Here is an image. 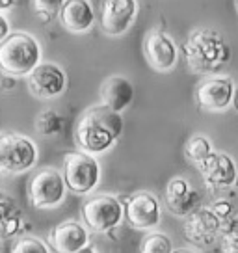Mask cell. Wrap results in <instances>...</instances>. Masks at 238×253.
Wrapping results in <instances>:
<instances>
[{
	"label": "cell",
	"instance_id": "29",
	"mask_svg": "<svg viewBox=\"0 0 238 253\" xmlns=\"http://www.w3.org/2000/svg\"><path fill=\"white\" fill-rule=\"evenodd\" d=\"M233 106L238 110V86H235V95H233Z\"/></svg>",
	"mask_w": 238,
	"mask_h": 253
},
{
	"label": "cell",
	"instance_id": "8",
	"mask_svg": "<svg viewBox=\"0 0 238 253\" xmlns=\"http://www.w3.org/2000/svg\"><path fill=\"white\" fill-rule=\"evenodd\" d=\"M26 86L36 99H54L65 91L67 75L58 63L40 62L26 75Z\"/></svg>",
	"mask_w": 238,
	"mask_h": 253
},
{
	"label": "cell",
	"instance_id": "4",
	"mask_svg": "<svg viewBox=\"0 0 238 253\" xmlns=\"http://www.w3.org/2000/svg\"><path fill=\"white\" fill-rule=\"evenodd\" d=\"M40 158V149L30 136L0 132V175L30 171Z\"/></svg>",
	"mask_w": 238,
	"mask_h": 253
},
{
	"label": "cell",
	"instance_id": "11",
	"mask_svg": "<svg viewBox=\"0 0 238 253\" xmlns=\"http://www.w3.org/2000/svg\"><path fill=\"white\" fill-rule=\"evenodd\" d=\"M203 175L205 186L210 190H225L237 184L238 168L235 160L227 153H216L212 151L206 158H203L196 166Z\"/></svg>",
	"mask_w": 238,
	"mask_h": 253
},
{
	"label": "cell",
	"instance_id": "22",
	"mask_svg": "<svg viewBox=\"0 0 238 253\" xmlns=\"http://www.w3.org/2000/svg\"><path fill=\"white\" fill-rule=\"evenodd\" d=\"M140 250L143 253H169L173 252V244L166 233H149L143 238Z\"/></svg>",
	"mask_w": 238,
	"mask_h": 253
},
{
	"label": "cell",
	"instance_id": "13",
	"mask_svg": "<svg viewBox=\"0 0 238 253\" xmlns=\"http://www.w3.org/2000/svg\"><path fill=\"white\" fill-rule=\"evenodd\" d=\"M186 240L196 248H208L222 235V221L210 209H196L186 216L184 223Z\"/></svg>",
	"mask_w": 238,
	"mask_h": 253
},
{
	"label": "cell",
	"instance_id": "16",
	"mask_svg": "<svg viewBox=\"0 0 238 253\" xmlns=\"http://www.w3.org/2000/svg\"><path fill=\"white\" fill-rule=\"evenodd\" d=\"M164 201H166L167 211L179 218H186L190 212L201 205V194L198 190L190 186V182L184 177H173L167 182L166 194H164Z\"/></svg>",
	"mask_w": 238,
	"mask_h": 253
},
{
	"label": "cell",
	"instance_id": "5",
	"mask_svg": "<svg viewBox=\"0 0 238 253\" xmlns=\"http://www.w3.org/2000/svg\"><path fill=\"white\" fill-rule=\"evenodd\" d=\"M64 181L73 194L86 196L101 182V164L95 155L86 151H71L64 157Z\"/></svg>",
	"mask_w": 238,
	"mask_h": 253
},
{
	"label": "cell",
	"instance_id": "25",
	"mask_svg": "<svg viewBox=\"0 0 238 253\" xmlns=\"http://www.w3.org/2000/svg\"><path fill=\"white\" fill-rule=\"evenodd\" d=\"M222 250L227 253H237L238 252V225H235L233 229L223 233V242Z\"/></svg>",
	"mask_w": 238,
	"mask_h": 253
},
{
	"label": "cell",
	"instance_id": "21",
	"mask_svg": "<svg viewBox=\"0 0 238 253\" xmlns=\"http://www.w3.org/2000/svg\"><path fill=\"white\" fill-rule=\"evenodd\" d=\"M212 151H214L212 149V143H210V140L205 138V136H194V138H190V140L186 142V145H184V155H186V158L190 160L192 164H196V166H198L203 158L208 157Z\"/></svg>",
	"mask_w": 238,
	"mask_h": 253
},
{
	"label": "cell",
	"instance_id": "15",
	"mask_svg": "<svg viewBox=\"0 0 238 253\" xmlns=\"http://www.w3.org/2000/svg\"><path fill=\"white\" fill-rule=\"evenodd\" d=\"M50 250L60 253H77L86 250L89 246V233L84 223L77 220H65L58 223L54 229L50 231L48 237Z\"/></svg>",
	"mask_w": 238,
	"mask_h": 253
},
{
	"label": "cell",
	"instance_id": "6",
	"mask_svg": "<svg viewBox=\"0 0 238 253\" xmlns=\"http://www.w3.org/2000/svg\"><path fill=\"white\" fill-rule=\"evenodd\" d=\"M82 221L87 229L112 235L123 221V201L112 194H97L82 205Z\"/></svg>",
	"mask_w": 238,
	"mask_h": 253
},
{
	"label": "cell",
	"instance_id": "7",
	"mask_svg": "<svg viewBox=\"0 0 238 253\" xmlns=\"http://www.w3.org/2000/svg\"><path fill=\"white\" fill-rule=\"evenodd\" d=\"M67 186L54 168H43L28 181V199L36 209H56L64 203Z\"/></svg>",
	"mask_w": 238,
	"mask_h": 253
},
{
	"label": "cell",
	"instance_id": "31",
	"mask_svg": "<svg viewBox=\"0 0 238 253\" xmlns=\"http://www.w3.org/2000/svg\"><path fill=\"white\" fill-rule=\"evenodd\" d=\"M237 184H238V177H237Z\"/></svg>",
	"mask_w": 238,
	"mask_h": 253
},
{
	"label": "cell",
	"instance_id": "28",
	"mask_svg": "<svg viewBox=\"0 0 238 253\" xmlns=\"http://www.w3.org/2000/svg\"><path fill=\"white\" fill-rule=\"evenodd\" d=\"M15 6V0H0V13L9 11V9Z\"/></svg>",
	"mask_w": 238,
	"mask_h": 253
},
{
	"label": "cell",
	"instance_id": "17",
	"mask_svg": "<svg viewBox=\"0 0 238 253\" xmlns=\"http://www.w3.org/2000/svg\"><path fill=\"white\" fill-rule=\"evenodd\" d=\"M58 15L62 26L71 34H86L95 24V9L89 0H64Z\"/></svg>",
	"mask_w": 238,
	"mask_h": 253
},
{
	"label": "cell",
	"instance_id": "20",
	"mask_svg": "<svg viewBox=\"0 0 238 253\" xmlns=\"http://www.w3.org/2000/svg\"><path fill=\"white\" fill-rule=\"evenodd\" d=\"M64 128V118L56 110H43L36 118V130L41 136H54Z\"/></svg>",
	"mask_w": 238,
	"mask_h": 253
},
{
	"label": "cell",
	"instance_id": "18",
	"mask_svg": "<svg viewBox=\"0 0 238 253\" xmlns=\"http://www.w3.org/2000/svg\"><path fill=\"white\" fill-rule=\"evenodd\" d=\"M134 86L127 77H110L101 86V103L116 112L127 110L130 103L134 101Z\"/></svg>",
	"mask_w": 238,
	"mask_h": 253
},
{
	"label": "cell",
	"instance_id": "9",
	"mask_svg": "<svg viewBox=\"0 0 238 253\" xmlns=\"http://www.w3.org/2000/svg\"><path fill=\"white\" fill-rule=\"evenodd\" d=\"M123 216L127 218L130 227L140 231H151L160 223L162 209L159 199L151 192H136L123 203Z\"/></svg>",
	"mask_w": 238,
	"mask_h": 253
},
{
	"label": "cell",
	"instance_id": "12",
	"mask_svg": "<svg viewBox=\"0 0 238 253\" xmlns=\"http://www.w3.org/2000/svg\"><path fill=\"white\" fill-rule=\"evenodd\" d=\"M138 0H103L101 4V28L106 36L118 38L136 23Z\"/></svg>",
	"mask_w": 238,
	"mask_h": 253
},
{
	"label": "cell",
	"instance_id": "23",
	"mask_svg": "<svg viewBox=\"0 0 238 253\" xmlns=\"http://www.w3.org/2000/svg\"><path fill=\"white\" fill-rule=\"evenodd\" d=\"M62 4H64V0H32L34 11H36V15L41 23L52 21L58 15Z\"/></svg>",
	"mask_w": 238,
	"mask_h": 253
},
{
	"label": "cell",
	"instance_id": "2",
	"mask_svg": "<svg viewBox=\"0 0 238 253\" xmlns=\"http://www.w3.org/2000/svg\"><path fill=\"white\" fill-rule=\"evenodd\" d=\"M184 60L192 71L218 73L231 62V47L216 30L198 28L186 38L183 45Z\"/></svg>",
	"mask_w": 238,
	"mask_h": 253
},
{
	"label": "cell",
	"instance_id": "14",
	"mask_svg": "<svg viewBox=\"0 0 238 253\" xmlns=\"http://www.w3.org/2000/svg\"><path fill=\"white\" fill-rule=\"evenodd\" d=\"M143 52H145V58H147L149 65L160 73L171 71L177 65V60H179V47H177V43L162 30L151 32L145 38Z\"/></svg>",
	"mask_w": 238,
	"mask_h": 253
},
{
	"label": "cell",
	"instance_id": "24",
	"mask_svg": "<svg viewBox=\"0 0 238 253\" xmlns=\"http://www.w3.org/2000/svg\"><path fill=\"white\" fill-rule=\"evenodd\" d=\"M11 252L13 253H48L50 252V246L45 244L40 238L23 237L11 246Z\"/></svg>",
	"mask_w": 238,
	"mask_h": 253
},
{
	"label": "cell",
	"instance_id": "19",
	"mask_svg": "<svg viewBox=\"0 0 238 253\" xmlns=\"http://www.w3.org/2000/svg\"><path fill=\"white\" fill-rule=\"evenodd\" d=\"M24 231V216L15 198L0 188V237H17Z\"/></svg>",
	"mask_w": 238,
	"mask_h": 253
},
{
	"label": "cell",
	"instance_id": "1",
	"mask_svg": "<svg viewBox=\"0 0 238 253\" xmlns=\"http://www.w3.org/2000/svg\"><path fill=\"white\" fill-rule=\"evenodd\" d=\"M123 118L121 112L104 106H93L82 114L75 128V140L82 151L91 155H103L112 149L123 134Z\"/></svg>",
	"mask_w": 238,
	"mask_h": 253
},
{
	"label": "cell",
	"instance_id": "10",
	"mask_svg": "<svg viewBox=\"0 0 238 253\" xmlns=\"http://www.w3.org/2000/svg\"><path fill=\"white\" fill-rule=\"evenodd\" d=\"M235 82L225 75H210L196 89V101L206 112H225L233 104Z\"/></svg>",
	"mask_w": 238,
	"mask_h": 253
},
{
	"label": "cell",
	"instance_id": "3",
	"mask_svg": "<svg viewBox=\"0 0 238 253\" xmlns=\"http://www.w3.org/2000/svg\"><path fill=\"white\" fill-rule=\"evenodd\" d=\"M41 43L28 32H9L0 41V73L23 79L41 62Z\"/></svg>",
	"mask_w": 238,
	"mask_h": 253
},
{
	"label": "cell",
	"instance_id": "26",
	"mask_svg": "<svg viewBox=\"0 0 238 253\" xmlns=\"http://www.w3.org/2000/svg\"><path fill=\"white\" fill-rule=\"evenodd\" d=\"M11 32V24H9V19L4 13H0V41L4 40Z\"/></svg>",
	"mask_w": 238,
	"mask_h": 253
},
{
	"label": "cell",
	"instance_id": "30",
	"mask_svg": "<svg viewBox=\"0 0 238 253\" xmlns=\"http://www.w3.org/2000/svg\"><path fill=\"white\" fill-rule=\"evenodd\" d=\"M237 9H238V0H237Z\"/></svg>",
	"mask_w": 238,
	"mask_h": 253
},
{
	"label": "cell",
	"instance_id": "27",
	"mask_svg": "<svg viewBox=\"0 0 238 253\" xmlns=\"http://www.w3.org/2000/svg\"><path fill=\"white\" fill-rule=\"evenodd\" d=\"M15 77H9V75H2V82H0V86L4 87V89H13L15 86Z\"/></svg>",
	"mask_w": 238,
	"mask_h": 253
}]
</instances>
